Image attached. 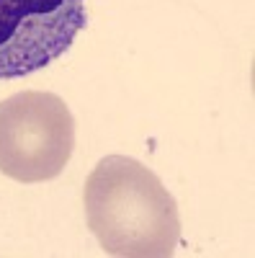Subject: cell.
I'll return each mask as SVG.
<instances>
[{"instance_id": "7a4b0ae2", "label": "cell", "mask_w": 255, "mask_h": 258, "mask_svg": "<svg viewBox=\"0 0 255 258\" xmlns=\"http://www.w3.org/2000/svg\"><path fill=\"white\" fill-rule=\"evenodd\" d=\"M75 150V119L47 91H21L0 101V173L21 183L57 178Z\"/></svg>"}, {"instance_id": "3957f363", "label": "cell", "mask_w": 255, "mask_h": 258, "mask_svg": "<svg viewBox=\"0 0 255 258\" xmlns=\"http://www.w3.org/2000/svg\"><path fill=\"white\" fill-rule=\"evenodd\" d=\"M85 24V0H0V80L49 68Z\"/></svg>"}, {"instance_id": "6da1fadb", "label": "cell", "mask_w": 255, "mask_h": 258, "mask_svg": "<svg viewBox=\"0 0 255 258\" xmlns=\"http://www.w3.org/2000/svg\"><path fill=\"white\" fill-rule=\"evenodd\" d=\"M85 220L103 253L167 258L181 240V214L162 181L144 163L106 155L85 181Z\"/></svg>"}]
</instances>
